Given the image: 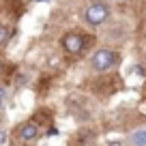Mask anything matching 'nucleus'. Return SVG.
I'll return each instance as SVG.
<instances>
[{
    "label": "nucleus",
    "mask_w": 146,
    "mask_h": 146,
    "mask_svg": "<svg viewBox=\"0 0 146 146\" xmlns=\"http://www.w3.org/2000/svg\"><path fill=\"white\" fill-rule=\"evenodd\" d=\"M2 105H5V88L0 86V110H2Z\"/></svg>",
    "instance_id": "7"
},
{
    "label": "nucleus",
    "mask_w": 146,
    "mask_h": 146,
    "mask_svg": "<svg viewBox=\"0 0 146 146\" xmlns=\"http://www.w3.org/2000/svg\"><path fill=\"white\" fill-rule=\"evenodd\" d=\"M5 140H7V133H5V131H0V144H5Z\"/></svg>",
    "instance_id": "8"
},
{
    "label": "nucleus",
    "mask_w": 146,
    "mask_h": 146,
    "mask_svg": "<svg viewBox=\"0 0 146 146\" xmlns=\"http://www.w3.org/2000/svg\"><path fill=\"white\" fill-rule=\"evenodd\" d=\"M39 2H45V0H39Z\"/></svg>",
    "instance_id": "10"
},
{
    "label": "nucleus",
    "mask_w": 146,
    "mask_h": 146,
    "mask_svg": "<svg viewBox=\"0 0 146 146\" xmlns=\"http://www.w3.org/2000/svg\"><path fill=\"white\" fill-rule=\"evenodd\" d=\"M108 17H110V9L103 2H92V5H88L84 9V19L90 26H101Z\"/></svg>",
    "instance_id": "3"
},
{
    "label": "nucleus",
    "mask_w": 146,
    "mask_h": 146,
    "mask_svg": "<svg viewBox=\"0 0 146 146\" xmlns=\"http://www.w3.org/2000/svg\"><path fill=\"white\" fill-rule=\"evenodd\" d=\"M11 28L9 26H5V24H0V45H7L9 43V39H11Z\"/></svg>",
    "instance_id": "6"
},
{
    "label": "nucleus",
    "mask_w": 146,
    "mask_h": 146,
    "mask_svg": "<svg viewBox=\"0 0 146 146\" xmlns=\"http://www.w3.org/2000/svg\"><path fill=\"white\" fill-rule=\"evenodd\" d=\"M2 73H5V62L0 60V75H2Z\"/></svg>",
    "instance_id": "9"
},
{
    "label": "nucleus",
    "mask_w": 146,
    "mask_h": 146,
    "mask_svg": "<svg viewBox=\"0 0 146 146\" xmlns=\"http://www.w3.org/2000/svg\"><path fill=\"white\" fill-rule=\"evenodd\" d=\"M39 135H41V131H39L36 123H32V120H26V123H22V125L15 127V137H17L19 142H24V144H32V142H36Z\"/></svg>",
    "instance_id": "4"
},
{
    "label": "nucleus",
    "mask_w": 146,
    "mask_h": 146,
    "mask_svg": "<svg viewBox=\"0 0 146 146\" xmlns=\"http://www.w3.org/2000/svg\"><path fill=\"white\" fill-rule=\"evenodd\" d=\"M129 144L131 146H146V129H135L129 133Z\"/></svg>",
    "instance_id": "5"
},
{
    "label": "nucleus",
    "mask_w": 146,
    "mask_h": 146,
    "mask_svg": "<svg viewBox=\"0 0 146 146\" xmlns=\"http://www.w3.org/2000/svg\"><path fill=\"white\" fill-rule=\"evenodd\" d=\"M90 64H92V69H95L97 73L110 71V69L116 64V52L110 50V47H101V50H97L95 54H92Z\"/></svg>",
    "instance_id": "1"
},
{
    "label": "nucleus",
    "mask_w": 146,
    "mask_h": 146,
    "mask_svg": "<svg viewBox=\"0 0 146 146\" xmlns=\"http://www.w3.org/2000/svg\"><path fill=\"white\" fill-rule=\"evenodd\" d=\"M62 50L67 52V54H73V56H78L84 52V47H86V39H84V35L80 30H69L64 32L62 36Z\"/></svg>",
    "instance_id": "2"
}]
</instances>
